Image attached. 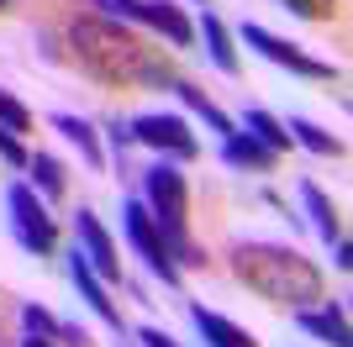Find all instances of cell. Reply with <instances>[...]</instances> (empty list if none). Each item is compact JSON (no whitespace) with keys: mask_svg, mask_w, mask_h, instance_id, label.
Segmentation results:
<instances>
[{"mask_svg":"<svg viewBox=\"0 0 353 347\" xmlns=\"http://www.w3.org/2000/svg\"><path fill=\"white\" fill-rule=\"evenodd\" d=\"M0 11H6V0H0Z\"/></svg>","mask_w":353,"mask_h":347,"instance_id":"29","label":"cell"},{"mask_svg":"<svg viewBox=\"0 0 353 347\" xmlns=\"http://www.w3.org/2000/svg\"><path fill=\"white\" fill-rule=\"evenodd\" d=\"M274 158L280 153H269L259 137H248V132H232V137H221V163L227 169H274Z\"/></svg>","mask_w":353,"mask_h":347,"instance_id":"13","label":"cell"},{"mask_svg":"<svg viewBox=\"0 0 353 347\" xmlns=\"http://www.w3.org/2000/svg\"><path fill=\"white\" fill-rule=\"evenodd\" d=\"M74 237H79V253H85V263L95 269L101 279H121V258H117V242H111V231L101 227V216L90 211V205H79V216H74Z\"/></svg>","mask_w":353,"mask_h":347,"instance_id":"9","label":"cell"},{"mask_svg":"<svg viewBox=\"0 0 353 347\" xmlns=\"http://www.w3.org/2000/svg\"><path fill=\"white\" fill-rule=\"evenodd\" d=\"M95 6H101V16H111V21L153 27L159 37H169V48H190V37H195L190 16L179 11V6H169V0H95Z\"/></svg>","mask_w":353,"mask_h":347,"instance_id":"5","label":"cell"},{"mask_svg":"<svg viewBox=\"0 0 353 347\" xmlns=\"http://www.w3.org/2000/svg\"><path fill=\"white\" fill-rule=\"evenodd\" d=\"M21 326H27V332H37V337H59V321L48 316L43 305H21Z\"/></svg>","mask_w":353,"mask_h":347,"instance_id":"23","label":"cell"},{"mask_svg":"<svg viewBox=\"0 0 353 347\" xmlns=\"http://www.w3.org/2000/svg\"><path fill=\"white\" fill-rule=\"evenodd\" d=\"M248 137H259L269 153H285V147H290V132H285V121H274V116L259 111V105L248 111Z\"/></svg>","mask_w":353,"mask_h":347,"instance_id":"20","label":"cell"},{"mask_svg":"<svg viewBox=\"0 0 353 347\" xmlns=\"http://www.w3.org/2000/svg\"><path fill=\"white\" fill-rule=\"evenodd\" d=\"M69 274H74V289H79V300H90V311H95L101 321H111V326L121 332V311L111 305V295H105V279L85 263V253H79V247L69 253Z\"/></svg>","mask_w":353,"mask_h":347,"instance_id":"11","label":"cell"},{"mask_svg":"<svg viewBox=\"0 0 353 347\" xmlns=\"http://www.w3.org/2000/svg\"><path fill=\"white\" fill-rule=\"evenodd\" d=\"M127 127H132V143L153 147V153H163V158H174V163H190L195 153H201V143H195V132H190L185 116L148 111V116H132Z\"/></svg>","mask_w":353,"mask_h":347,"instance_id":"7","label":"cell"},{"mask_svg":"<svg viewBox=\"0 0 353 347\" xmlns=\"http://www.w3.org/2000/svg\"><path fill=\"white\" fill-rule=\"evenodd\" d=\"M243 43H248L253 53H264L269 63L301 74V79H332V74H338L332 63H322V58H311L306 48H295V43H285V37H274V32H264L259 21H243Z\"/></svg>","mask_w":353,"mask_h":347,"instance_id":"8","label":"cell"},{"mask_svg":"<svg viewBox=\"0 0 353 347\" xmlns=\"http://www.w3.org/2000/svg\"><path fill=\"white\" fill-rule=\"evenodd\" d=\"M290 143H301L306 153H316V158H343V137H332V132H322L316 121H306V116H290Z\"/></svg>","mask_w":353,"mask_h":347,"instance_id":"16","label":"cell"},{"mask_svg":"<svg viewBox=\"0 0 353 347\" xmlns=\"http://www.w3.org/2000/svg\"><path fill=\"white\" fill-rule=\"evenodd\" d=\"M121 231H127V247L148 263V274H159L169 289H179V269L169 263V247H163V237H159V227H153V216H148L143 200L121 205Z\"/></svg>","mask_w":353,"mask_h":347,"instance_id":"6","label":"cell"},{"mask_svg":"<svg viewBox=\"0 0 353 347\" xmlns=\"http://www.w3.org/2000/svg\"><path fill=\"white\" fill-rule=\"evenodd\" d=\"M137 342H143V347H179L163 326H137Z\"/></svg>","mask_w":353,"mask_h":347,"instance_id":"25","label":"cell"},{"mask_svg":"<svg viewBox=\"0 0 353 347\" xmlns=\"http://www.w3.org/2000/svg\"><path fill=\"white\" fill-rule=\"evenodd\" d=\"M0 347H6V342H0Z\"/></svg>","mask_w":353,"mask_h":347,"instance_id":"30","label":"cell"},{"mask_svg":"<svg viewBox=\"0 0 353 347\" xmlns=\"http://www.w3.org/2000/svg\"><path fill=\"white\" fill-rule=\"evenodd\" d=\"M6 211H11V231H16V242L27 247V253H53L59 247V221L48 216V200L37 195L32 185H11L6 189Z\"/></svg>","mask_w":353,"mask_h":347,"instance_id":"4","label":"cell"},{"mask_svg":"<svg viewBox=\"0 0 353 347\" xmlns=\"http://www.w3.org/2000/svg\"><path fill=\"white\" fill-rule=\"evenodd\" d=\"M301 205H306L311 227H316V237L322 242H338L343 237V221H338V205L322 195V185H311V179H301Z\"/></svg>","mask_w":353,"mask_h":347,"instance_id":"14","label":"cell"},{"mask_svg":"<svg viewBox=\"0 0 353 347\" xmlns=\"http://www.w3.org/2000/svg\"><path fill=\"white\" fill-rule=\"evenodd\" d=\"M0 127H11V132H27L32 127V111L21 101H11L6 90H0Z\"/></svg>","mask_w":353,"mask_h":347,"instance_id":"21","label":"cell"},{"mask_svg":"<svg viewBox=\"0 0 353 347\" xmlns=\"http://www.w3.org/2000/svg\"><path fill=\"white\" fill-rule=\"evenodd\" d=\"M143 205L153 216V227H159L163 247H169V263L174 269H206V253L190 237V185H185V174L174 163L143 169Z\"/></svg>","mask_w":353,"mask_h":347,"instance_id":"3","label":"cell"},{"mask_svg":"<svg viewBox=\"0 0 353 347\" xmlns=\"http://www.w3.org/2000/svg\"><path fill=\"white\" fill-rule=\"evenodd\" d=\"M69 48H74V63L101 85H174L169 63L148 53L137 32H127L121 21H111L101 11L69 21Z\"/></svg>","mask_w":353,"mask_h":347,"instance_id":"1","label":"cell"},{"mask_svg":"<svg viewBox=\"0 0 353 347\" xmlns=\"http://www.w3.org/2000/svg\"><path fill=\"white\" fill-rule=\"evenodd\" d=\"M59 342H69V347H90V332H85V326H63V321H59Z\"/></svg>","mask_w":353,"mask_h":347,"instance_id":"26","label":"cell"},{"mask_svg":"<svg viewBox=\"0 0 353 347\" xmlns=\"http://www.w3.org/2000/svg\"><path fill=\"white\" fill-rule=\"evenodd\" d=\"M53 132H63L74 147H79V158L90 163V169H105V153H101V137H95V127H90L85 116H69V111H59L53 116Z\"/></svg>","mask_w":353,"mask_h":347,"instance_id":"15","label":"cell"},{"mask_svg":"<svg viewBox=\"0 0 353 347\" xmlns=\"http://www.w3.org/2000/svg\"><path fill=\"white\" fill-rule=\"evenodd\" d=\"M201 32H206V53L221 74H237V48H232V32L221 27V16H201Z\"/></svg>","mask_w":353,"mask_h":347,"instance_id":"18","label":"cell"},{"mask_svg":"<svg viewBox=\"0 0 353 347\" xmlns=\"http://www.w3.org/2000/svg\"><path fill=\"white\" fill-rule=\"evenodd\" d=\"M285 11L306 16V21H327V16L338 11V0H285Z\"/></svg>","mask_w":353,"mask_h":347,"instance_id":"24","label":"cell"},{"mask_svg":"<svg viewBox=\"0 0 353 347\" xmlns=\"http://www.w3.org/2000/svg\"><path fill=\"white\" fill-rule=\"evenodd\" d=\"M21 347H59V342H53V337H37V332H27V342H21Z\"/></svg>","mask_w":353,"mask_h":347,"instance_id":"28","label":"cell"},{"mask_svg":"<svg viewBox=\"0 0 353 347\" xmlns=\"http://www.w3.org/2000/svg\"><path fill=\"white\" fill-rule=\"evenodd\" d=\"M332 253H338V258H332L338 269H348V263H353V247H348V237H338V242H332Z\"/></svg>","mask_w":353,"mask_h":347,"instance_id":"27","label":"cell"},{"mask_svg":"<svg viewBox=\"0 0 353 347\" xmlns=\"http://www.w3.org/2000/svg\"><path fill=\"white\" fill-rule=\"evenodd\" d=\"M27 147H21V137H16L11 127H0V163H11V169H27Z\"/></svg>","mask_w":353,"mask_h":347,"instance_id":"22","label":"cell"},{"mask_svg":"<svg viewBox=\"0 0 353 347\" xmlns=\"http://www.w3.org/2000/svg\"><path fill=\"white\" fill-rule=\"evenodd\" d=\"M232 274L237 284H248L259 300L269 305H316L322 300V269L306 258V253H295L285 242H237L232 247Z\"/></svg>","mask_w":353,"mask_h":347,"instance_id":"2","label":"cell"},{"mask_svg":"<svg viewBox=\"0 0 353 347\" xmlns=\"http://www.w3.org/2000/svg\"><path fill=\"white\" fill-rule=\"evenodd\" d=\"M295 326L311 332V337H322V342H332V347H353V337H348V305H343V300L301 305V311H295Z\"/></svg>","mask_w":353,"mask_h":347,"instance_id":"10","label":"cell"},{"mask_svg":"<svg viewBox=\"0 0 353 347\" xmlns=\"http://www.w3.org/2000/svg\"><path fill=\"white\" fill-rule=\"evenodd\" d=\"M174 95H179L185 105H190V111L201 116V121H206V127L216 132V137H232V121H227V111H216V105L206 101V90H195L190 79H174Z\"/></svg>","mask_w":353,"mask_h":347,"instance_id":"19","label":"cell"},{"mask_svg":"<svg viewBox=\"0 0 353 347\" xmlns=\"http://www.w3.org/2000/svg\"><path fill=\"white\" fill-rule=\"evenodd\" d=\"M27 174H32V189H37L43 200H59L63 189H69V174H63V163L53 158V153H37V158H27Z\"/></svg>","mask_w":353,"mask_h":347,"instance_id":"17","label":"cell"},{"mask_svg":"<svg viewBox=\"0 0 353 347\" xmlns=\"http://www.w3.org/2000/svg\"><path fill=\"white\" fill-rule=\"evenodd\" d=\"M190 321H195V332L206 337V347H259L253 332H243L237 321L216 316V311H206V305H190Z\"/></svg>","mask_w":353,"mask_h":347,"instance_id":"12","label":"cell"}]
</instances>
